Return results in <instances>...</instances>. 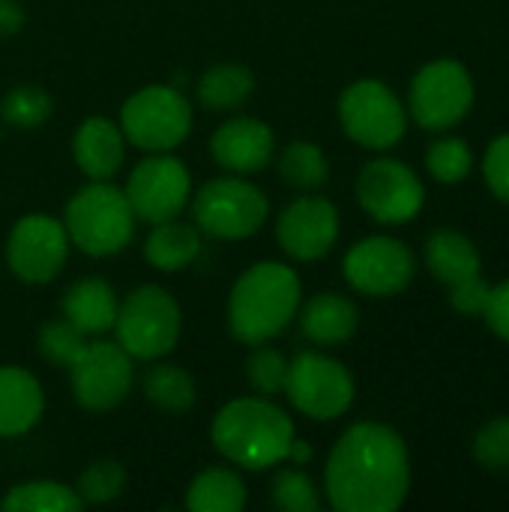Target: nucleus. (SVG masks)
<instances>
[{
  "mask_svg": "<svg viewBox=\"0 0 509 512\" xmlns=\"http://www.w3.org/2000/svg\"><path fill=\"white\" fill-rule=\"evenodd\" d=\"M324 492L339 512H396L411 492L405 438L387 423H354L327 456Z\"/></svg>",
  "mask_w": 509,
  "mask_h": 512,
  "instance_id": "f257e3e1",
  "label": "nucleus"
},
{
  "mask_svg": "<svg viewBox=\"0 0 509 512\" xmlns=\"http://www.w3.org/2000/svg\"><path fill=\"white\" fill-rule=\"evenodd\" d=\"M294 438L297 429L288 411L258 393L231 399L210 423L213 450L243 471H267L288 462Z\"/></svg>",
  "mask_w": 509,
  "mask_h": 512,
  "instance_id": "f03ea898",
  "label": "nucleus"
},
{
  "mask_svg": "<svg viewBox=\"0 0 509 512\" xmlns=\"http://www.w3.org/2000/svg\"><path fill=\"white\" fill-rule=\"evenodd\" d=\"M303 303V282L282 261L252 264L228 294V330L240 345H261L288 330Z\"/></svg>",
  "mask_w": 509,
  "mask_h": 512,
  "instance_id": "7ed1b4c3",
  "label": "nucleus"
},
{
  "mask_svg": "<svg viewBox=\"0 0 509 512\" xmlns=\"http://www.w3.org/2000/svg\"><path fill=\"white\" fill-rule=\"evenodd\" d=\"M135 213L129 198L111 180H90L81 186L63 213L72 246L90 258H111L123 252L135 237Z\"/></svg>",
  "mask_w": 509,
  "mask_h": 512,
  "instance_id": "20e7f679",
  "label": "nucleus"
},
{
  "mask_svg": "<svg viewBox=\"0 0 509 512\" xmlns=\"http://www.w3.org/2000/svg\"><path fill=\"white\" fill-rule=\"evenodd\" d=\"M183 333L180 303L162 285H138L120 300L114 321V342L132 360H162L168 357Z\"/></svg>",
  "mask_w": 509,
  "mask_h": 512,
  "instance_id": "39448f33",
  "label": "nucleus"
},
{
  "mask_svg": "<svg viewBox=\"0 0 509 512\" xmlns=\"http://www.w3.org/2000/svg\"><path fill=\"white\" fill-rule=\"evenodd\" d=\"M270 216L267 195L243 174L213 177L192 198V222L213 240H249Z\"/></svg>",
  "mask_w": 509,
  "mask_h": 512,
  "instance_id": "423d86ee",
  "label": "nucleus"
},
{
  "mask_svg": "<svg viewBox=\"0 0 509 512\" xmlns=\"http://www.w3.org/2000/svg\"><path fill=\"white\" fill-rule=\"evenodd\" d=\"M192 102L180 87L150 84L135 90L120 108V129L126 141L144 153H171L192 132Z\"/></svg>",
  "mask_w": 509,
  "mask_h": 512,
  "instance_id": "0eeeda50",
  "label": "nucleus"
},
{
  "mask_svg": "<svg viewBox=\"0 0 509 512\" xmlns=\"http://www.w3.org/2000/svg\"><path fill=\"white\" fill-rule=\"evenodd\" d=\"M282 393L291 402V408L300 411L303 417L330 423L348 414V408L354 405L357 387L345 363L318 351H300L288 363Z\"/></svg>",
  "mask_w": 509,
  "mask_h": 512,
  "instance_id": "6e6552de",
  "label": "nucleus"
},
{
  "mask_svg": "<svg viewBox=\"0 0 509 512\" xmlns=\"http://www.w3.org/2000/svg\"><path fill=\"white\" fill-rule=\"evenodd\" d=\"M471 69L453 57L426 63L408 87V111L429 132H447L459 126L474 108Z\"/></svg>",
  "mask_w": 509,
  "mask_h": 512,
  "instance_id": "1a4fd4ad",
  "label": "nucleus"
},
{
  "mask_svg": "<svg viewBox=\"0 0 509 512\" xmlns=\"http://www.w3.org/2000/svg\"><path fill=\"white\" fill-rule=\"evenodd\" d=\"M339 123L360 147L390 150L405 138L408 111L384 81L360 78L339 96Z\"/></svg>",
  "mask_w": 509,
  "mask_h": 512,
  "instance_id": "9d476101",
  "label": "nucleus"
},
{
  "mask_svg": "<svg viewBox=\"0 0 509 512\" xmlns=\"http://www.w3.org/2000/svg\"><path fill=\"white\" fill-rule=\"evenodd\" d=\"M126 198L138 222L177 219L192 201V174L171 153H147L126 177Z\"/></svg>",
  "mask_w": 509,
  "mask_h": 512,
  "instance_id": "9b49d317",
  "label": "nucleus"
},
{
  "mask_svg": "<svg viewBox=\"0 0 509 512\" xmlns=\"http://www.w3.org/2000/svg\"><path fill=\"white\" fill-rule=\"evenodd\" d=\"M69 249H72V240L60 219L48 213H27L9 231L6 264L18 282L48 285L66 267Z\"/></svg>",
  "mask_w": 509,
  "mask_h": 512,
  "instance_id": "f8f14e48",
  "label": "nucleus"
},
{
  "mask_svg": "<svg viewBox=\"0 0 509 512\" xmlns=\"http://www.w3.org/2000/svg\"><path fill=\"white\" fill-rule=\"evenodd\" d=\"M357 204L381 225L411 222L426 204V186L417 171L393 156L366 162L354 186Z\"/></svg>",
  "mask_w": 509,
  "mask_h": 512,
  "instance_id": "ddd939ff",
  "label": "nucleus"
},
{
  "mask_svg": "<svg viewBox=\"0 0 509 512\" xmlns=\"http://www.w3.org/2000/svg\"><path fill=\"white\" fill-rule=\"evenodd\" d=\"M135 384L132 357L108 339L87 342L84 354L69 366V387L72 399L84 411H114L126 402Z\"/></svg>",
  "mask_w": 509,
  "mask_h": 512,
  "instance_id": "4468645a",
  "label": "nucleus"
},
{
  "mask_svg": "<svg viewBox=\"0 0 509 512\" xmlns=\"http://www.w3.org/2000/svg\"><path fill=\"white\" fill-rule=\"evenodd\" d=\"M345 282L366 297H396L417 276V258L408 243L375 234L354 243L342 261Z\"/></svg>",
  "mask_w": 509,
  "mask_h": 512,
  "instance_id": "2eb2a0df",
  "label": "nucleus"
},
{
  "mask_svg": "<svg viewBox=\"0 0 509 512\" xmlns=\"http://www.w3.org/2000/svg\"><path fill=\"white\" fill-rule=\"evenodd\" d=\"M339 240V210L321 195H300L282 207L276 243L294 261H321Z\"/></svg>",
  "mask_w": 509,
  "mask_h": 512,
  "instance_id": "dca6fc26",
  "label": "nucleus"
},
{
  "mask_svg": "<svg viewBox=\"0 0 509 512\" xmlns=\"http://www.w3.org/2000/svg\"><path fill=\"white\" fill-rule=\"evenodd\" d=\"M276 135L258 117H231L210 135V156L228 174H258L273 162Z\"/></svg>",
  "mask_w": 509,
  "mask_h": 512,
  "instance_id": "f3484780",
  "label": "nucleus"
},
{
  "mask_svg": "<svg viewBox=\"0 0 509 512\" xmlns=\"http://www.w3.org/2000/svg\"><path fill=\"white\" fill-rule=\"evenodd\" d=\"M72 159L87 180H111L126 162V135L108 117H87L72 135Z\"/></svg>",
  "mask_w": 509,
  "mask_h": 512,
  "instance_id": "a211bd4d",
  "label": "nucleus"
},
{
  "mask_svg": "<svg viewBox=\"0 0 509 512\" xmlns=\"http://www.w3.org/2000/svg\"><path fill=\"white\" fill-rule=\"evenodd\" d=\"M45 414V393L24 366H0V438L27 435Z\"/></svg>",
  "mask_w": 509,
  "mask_h": 512,
  "instance_id": "6ab92c4d",
  "label": "nucleus"
},
{
  "mask_svg": "<svg viewBox=\"0 0 509 512\" xmlns=\"http://www.w3.org/2000/svg\"><path fill=\"white\" fill-rule=\"evenodd\" d=\"M117 309H120L117 291L111 288V282H105L99 276L72 282L60 300L63 318L69 324H75L84 336H102V333L114 330Z\"/></svg>",
  "mask_w": 509,
  "mask_h": 512,
  "instance_id": "aec40b11",
  "label": "nucleus"
},
{
  "mask_svg": "<svg viewBox=\"0 0 509 512\" xmlns=\"http://www.w3.org/2000/svg\"><path fill=\"white\" fill-rule=\"evenodd\" d=\"M300 330L309 342L315 345H345L357 327H360V309L354 300L336 294V291H321L300 303Z\"/></svg>",
  "mask_w": 509,
  "mask_h": 512,
  "instance_id": "412c9836",
  "label": "nucleus"
},
{
  "mask_svg": "<svg viewBox=\"0 0 509 512\" xmlns=\"http://www.w3.org/2000/svg\"><path fill=\"white\" fill-rule=\"evenodd\" d=\"M426 267L429 273L444 282L447 288H456L462 282H471L483 273V258L471 237L453 228H438L426 240Z\"/></svg>",
  "mask_w": 509,
  "mask_h": 512,
  "instance_id": "4be33fe9",
  "label": "nucleus"
},
{
  "mask_svg": "<svg viewBox=\"0 0 509 512\" xmlns=\"http://www.w3.org/2000/svg\"><path fill=\"white\" fill-rule=\"evenodd\" d=\"M201 255V231L195 222H159L144 240V261L162 273L186 270Z\"/></svg>",
  "mask_w": 509,
  "mask_h": 512,
  "instance_id": "5701e85b",
  "label": "nucleus"
},
{
  "mask_svg": "<svg viewBox=\"0 0 509 512\" xmlns=\"http://www.w3.org/2000/svg\"><path fill=\"white\" fill-rule=\"evenodd\" d=\"M249 501L246 483L234 468L213 465L192 477L186 486V510L189 512H240Z\"/></svg>",
  "mask_w": 509,
  "mask_h": 512,
  "instance_id": "b1692460",
  "label": "nucleus"
},
{
  "mask_svg": "<svg viewBox=\"0 0 509 512\" xmlns=\"http://www.w3.org/2000/svg\"><path fill=\"white\" fill-rule=\"evenodd\" d=\"M198 105L207 111H234L255 93V75L243 63H216L198 78Z\"/></svg>",
  "mask_w": 509,
  "mask_h": 512,
  "instance_id": "393cba45",
  "label": "nucleus"
},
{
  "mask_svg": "<svg viewBox=\"0 0 509 512\" xmlns=\"http://www.w3.org/2000/svg\"><path fill=\"white\" fill-rule=\"evenodd\" d=\"M3 512H81L84 501L78 498L75 486L57 480H27L12 486L0 498Z\"/></svg>",
  "mask_w": 509,
  "mask_h": 512,
  "instance_id": "a878e982",
  "label": "nucleus"
},
{
  "mask_svg": "<svg viewBox=\"0 0 509 512\" xmlns=\"http://www.w3.org/2000/svg\"><path fill=\"white\" fill-rule=\"evenodd\" d=\"M144 396L162 414H186L198 402V384L183 366L156 363L144 375Z\"/></svg>",
  "mask_w": 509,
  "mask_h": 512,
  "instance_id": "bb28decb",
  "label": "nucleus"
},
{
  "mask_svg": "<svg viewBox=\"0 0 509 512\" xmlns=\"http://www.w3.org/2000/svg\"><path fill=\"white\" fill-rule=\"evenodd\" d=\"M276 168H279L282 183L291 189H300V192H315L330 177V162H327L324 150L312 141L285 144L276 159Z\"/></svg>",
  "mask_w": 509,
  "mask_h": 512,
  "instance_id": "cd10ccee",
  "label": "nucleus"
},
{
  "mask_svg": "<svg viewBox=\"0 0 509 512\" xmlns=\"http://www.w3.org/2000/svg\"><path fill=\"white\" fill-rule=\"evenodd\" d=\"M54 114V99L36 84H18L3 93L0 117L12 129H39Z\"/></svg>",
  "mask_w": 509,
  "mask_h": 512,
  "instance_id": "c85d7f7f",
  "label": "nucleus"
},
{
  "mask_svg": "<svg viewBox=\"0 0 509 512\" xmlns=\"http://www.w3.org/2000/svg\"><path fill=\"white\" fill-rule=\"evenodd\" d=\"M90 336H84L75 324H69L66 318H57V321H45L39 327V336H36V348H39V357L51 366H60V369H69L87 348Z\"/></svg>",
  "mask_w": 509,
  "mask_h": 512,
  "instance_id": "c756f323",
  "label": "nucleus"
},
{
  "mask_svg": "<svg viewBox=\"0 0 509 512\" xmlns=\"http://www.w3.org/2000/svg\"><path fill=\"white\" fill-rule=\"evenodd\" d=\"M123 489H126V468L117 459H96V462H90L81 471L78 483H75V492L84 501V507L87 504H96V507L99 504H111V501H117L123 495Z\"/></svg>",
  "mask_w": 509,
  "mask_h": 512,
  "instance_id": "7c9ffc66",
  "label": "nucleus"
},
{
  "mask_svg": "<svg viewBox=\"0 0 509 512\" xmlns=\"http://www.w3.org/2000/svg\"><path fill=\"white\" fill-rule=\"evenodd\" d=\"M285 375H288V357L279 348L267 342L252 345L246 357V381L258 396H267V399L279 396L285 390Z\"/></svg>",
  "mask_w": 509,
  "mask_h": 512,
  "instance_id": "2f4dec72",
  "label": "nucleus"
},
{
  "mask_svg": "<svg viewBox=\"0 0 509 512\" xmlns=\"http://www.w3.org/2000/svg\"><path fill=\"white\" fill-rule=\"evenodd\" d=\"M426 168H429V174H432L438 183L456 186V183H462V180L471 174V168H474V153H471V147H468L465 138L447 135V138H438V141L429 147V153H426Z\"/></svg>",
  "mask_w": 509,
  "mask_h": 512,
  "instance_id": "473e14b6",
  "label": "nucleus"
},
{
  "mask_svg": "<svg viewBox=\"0 0 509 512\" xmlns=\"http://www.w3.org/2000/svg\"><path fill=\"white\" fill-rule=\"evenodd\" d=\"M273 504L282 512H318L321 492L315 480L300 468H282L273 477Z\"/></svg>",
  "mask_w": 509,
  "mask_h": 512,
  "instance_id": "72a5a7b5",
  "label": "nucleus"
},
{
  "mask_svg": "<svg viewBox=\"0 0 509 512\" xmlns=\"http://www.w3.org/2000/svg\"><path fill=\"white\" fill-rule=\"evenodd\" d=\"M471 453L483 471L504 474L509 471V417H495L489 420L471 444Z\"/></svg>",
  "mask_w": 509,
  "mask_h": 512,
  "instance_id": "f704fd0d",
  "label": "nucleus"
},
{
  "mask_svg": "<svg viewBox=\"0 0 509 512\" xmlns=\"http://www.w3.org/2000/svg\"><path fill=\"white\" fill-rule=\"evenodd\" d=\"M483 177L486 186L492 189V195L498 201L509 204V132L498 135L483 156Z\"/></svg>",
  "mask_w": 509,
  "mask_h": 512,
  "instance_id": "c9c22d12",
  "label": "nucleus"
},
{
  "mask_svg": "<svg viewBox=\"0 0 509 512\" xmlns=\"http://www.w3.org/2000/svg\"><path fill=\"white\" fill-rule=\"evenodd\" d=\"M489 285L483 282V276L471 279V282H462L456 288H450V306L459 312V315H483L486 309V300H489Z\"/></svg>",
  "mask_w": 509,
  "mask_h": 512,
  "instance_id": "e433bc0d",
  "label": "nucleus"
},
{
  "mask_svg": "<svg viewBox=\"0 0 509 512\" xmlns=\"http://www.w3.org/2000/svg\"><path fill=\"white\" fill-rule=\"evenodd\" d=\"M483 318H486V324H489V330L495 336H501L504 342H509V279L489 291Z\"/></svg>",
  "mask_w": 509,
  "mask_h": 512,
  "instance_id": "4c0bfd02",
  "label": "nucleus"
},
{
  "mask_svg": "<svg viewBox=\"0 0 509 512\" xmlns=\"http://www.w3.org/2000/svg\"><path fill=\"white\" fill-rule=\"evenodd\" d=\"M24 21H27V15L18 0H0V39L15 36L24 27Z\"/></svg>",
  "mask_w": 509,
  "mask_h": 512,
  "instance_id": "58836bf2",
  "label": "nucleus"
},
{
  "mask_svg": "<svg viewBox=\"0 0 509 512\" xmlns=\"http://www.w3.org/2000/svg\"><path fill=\"white\" fill-rule=\"evenodd\" d=\"M288 459H291V465H306L309 459H312V447L306 444V441H291V450H288Z\"/></svg>",
  "mask_w": 509,
  "mask_h": 512,
  "instance_id": "ea45409f",
  "label": "nucleus"
}]
</instances>
